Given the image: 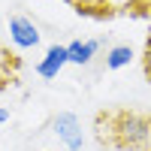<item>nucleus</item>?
<instances>
[{"instance_id":"1a4fd4ad","label":"nucleus","mask_w":151,"mask_h":151,"mask_svg":"<svg viewBox=\"0 0 151 151\" xmlns=\"http://www.w3.org/2000/svg\"><path fill=\"white\" fill-rule=\"evenodd\" d=\"M3 121H9V112H6V109H0V124H3Z\"/></svg>"},{"instance_id":"0eeeda50","label":"nucleus","mask_w":151,"mask_h":151,"mask_svg":"<svg viewBox=\"0 0 151 151\" xmlns=\"http://www.w3.org/2000/svg\"><path fill=\"white\" fill-rule=\"evenodd\" d=\"M70 3H76V6H103L109 0H70Z\"/></svg>"},{"instance_id":"423d86ee","label":"nucleus","mask_w":151,"mask_h":151,"mask_svg":"<svg viewBox=\"0 0 151 151\" xmlns=\"http://www.w3.org/2000/svg\"><path fill=\"white\" fill-rule=\"evenodd\" d=\"M133 48L130 45H112L109 48V55H106V70H121V67H130V60H133Z\"/></svg>"},{"instance_id":"6e6552de","label":"nucleus","mask_w":151,"mask_h":151,"mask_svg":"<svg viewBox=\"0 0 151 151\" xmlns=\"http://www.w3.org/2000/svg\"><path fill=\"white\" fill-rule=\"evenodd\" d=\"M145 73H148V79H151V42H148V52H145Z\"/></svg>"},{"instance_id":"39448f33","label":"nucleus","mask_w":151,"mask_h":151,"mask_svg":"<svg viewBox=\"0 0 151 151\" xmlns=\"http://www.w3.org/2000/svg\"><path fill=\"white\" fill-rule=\"evenodd\" d=\"M97 48H100V42H97V40H73V42L67 45L70 64H76V67L91 64V58L97 55Z\"/></svg>"},{"instance_id":"f257e3e1","label":"nucleus","mask_w":151,"mask_h":151,"mask_svg":"<svg viewBox=\"0 0 151 151\" xmlns=\"http://www.w3.org/2000/svg\"><path fill=\"white\" fill-rule=\"evenodd\" d=\"M118 145L124 148H139L142 139H148L151 136V121L142 118V115H118Z\"/></svg>"},{"instance_id":"20e7f679","label":"nucleus","mask_w":151,"mask_h":151,"mask_svg":"<svg viewBox=\"0 0 151 151\" xmlns=\"http://www.w3.org/2000/svg\"><path fill=\"white\" fill-rule=\"evenodd\" d=\"M70 64V55H67V45H52L45 52V58L36 64V73L42 79H58V73Z\"/></svg>"},{"instance_id":"7ed1b4c3","label":"nucleus","mask_w":151,"mask_h":151,"mask_svg":"<svg viewBox=\"0 0 151 151\" xmlns=\"http://www.w3.org/2000/svg\"><path fill=\"white\" fill-rule=\"evenodd\" d=\"M9 40L18 48H33V45H40V27L24 15H12L9 18Z\"/></svg>"},{"instance_id":"f03ea898","label":"nucleus","mask_w":151,"mask_h":151,"mask_svg":"<svg viewBox=\"0 0 151 151\" xmlns=\"http://www.w3.org/2000/svg\"><path fill=\"white\" fill-rule=\"evenodd\" d=\"M55 133H58V139L64 142L70 151H82V124H79V118L73 115V112H60V115L55 118Z\"/></svg>"}]
</instances>
